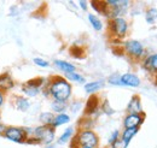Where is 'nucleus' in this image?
<instances>
[{"instance_id":"nucleus-1","label":"nucleus","mask_w":157,"mask_h":148,"mask_svg":"<svg viewBox=\"0 0 157 148\" xmlns=\"http://www.w3.org/2000/svg\"><path fill=\"white\" fill-rule=\"evenodd\" d=\"M48 93L52 95V98L56 101L65 102L71 95V86L65 78L55 77L48 86Z\"/></svg>"},{"instance_id":"nucleus-2","label":"nucleus","mask_w":157,"mask_h":148,"mask_svg":"<svg viewBox=\"0 0 157 148\" xmlns=\"http://www.w3.org/2000/svg\"><path fill=\"white\" fill-rule=\"evenodd\" d=\"M98 136L92 130H81L75 137L74 142L78 147H91L96 148L98 146Z\"/></svg>"},{"instance_id":"nucleus-3","label":"nucleus","mask_w":157,"mask_h":148,"mask_svg":"<svg viewBox=\"0 0 157 148\" xmlns=\"http://www.w3.org/2000/svg\"><path fill=\"white\" fill-rule=\"evenodd\" d=\"M32 137L35 139L38 143L50 145L55 139V129L51 125H41L34 129Z\"/></svg>"},{"instance_id":"nucleus-4","label":"nucleus","mask_w":157,"mask_h":148,"mask_svg":"<svg viewBox=\"0 0 157 148\" xmlns=\"http://www.w3.org/2000/svg\"><path fill=\"white\" fill-rule=\"evenodd\" d=\"M2 135L9 139L10 141H13L16 143H22L25 142L28 139V134L27 130L22 129V128H16V127H9L5 128V130L2 131Z\"/></svg>"},{"instance_id":"nucleus-5","label":"nucleus","mask_w":157,"mask_h":148,"mask_svg":"<svg viewBox=\"0 0 157 148\" xmlns=\"http://www.w3.org/2000/svg\"><path fill=\"white\" fill-rule=\"evenodd\" d=\"M109 29H110V31L113 33L114 36L118 37V39H122V37H124V35L127 34L128 24H127V22H126L124 18L117 17V18L110 19V22H109Z\"/></svg>"},{"instance_id":"nucleus-6","label":"nucleus","mask_w":157,"mask_h":148,"mask_svg":"<svg viewBox=\"0 0 157 148\" xmlns=\"http://www.w3.org/2000/svg\"><path fill=\"white\" fill-rule=\"evenodd\" d=\"M124 51L128 56H131L134 59H140L144 56V47L143 45L137 40H128L124 43Z\"/></svg>"},{"instance_id":"nucleus-7","label":"nucleus","mask_w":157,"mask_h":148,"mask_svg":"<svg viewBox=\"0 0 157 148\" xmlns=\"http://www.w3.org/2000/svg\"><path fill=\"white\" fill-rule=\"evenodd\" d=\"M44 80L42 78H35V80H30L28 82H25L22 87V91L24 94H27L28 96H35L38 95L40 91V87L42 86Z\"/></svg>"},{"instance_id":"nucleus-8","label":"nucleus","mask_w":157,"mask_h":148,"mask_svg":"<svg viewBox=\"0 0 157 148\" xmlns=\"http://www.w3.org/2000/svg\"><path fill=\"white\" fill-rule=\"evenodd\" d=\"M144 120V117L140 114H128L124 120H123V125L126 129H138L141 123Z\"/></svg>"},{"instance_id":"nucleus-9","label":"nucleus","mask_w":157,"mask_h":148,"mask_svg":"<svg viewBox=\"0 0 157 148\" xmlns=\"http://www.w3.org/2000/svg\"><path fill=\"white\" fill-rule=\"evenodd\" d=\"M121 83L122 86H127V87H139L140 80L134 74H124L121 76Z\"/></svg>"},{"instance_id":"nucleus-10","label":"nucleus","mask_w":157,"mask_h":148,"mask_svg":"<svg viewBox=\"0 0 157 148\" xmlns=\"http://www.w3.org/2000/svg\"><path fill=\"white\" fill-rule=\"evenodd\" d=\"M127 111L129 112V114H140L143 109H141V101H140V98L139 96H133L131 99V101L128 102V106H127Z\"/></svg>"},{"instance_id":"nucleus-11","label":"nucleus","mask_w":157,"mask_h":148,"mask_svg":"<svg viewBox=\"0 0 157 148\" xmlns=\"http://www.w3.org/2000/svg\"><path fill=\"white\" fill-rule=\"evenodd\" d=\"M15 86V82L12 80V77L9 74H2L0 75V92H6L12 89Z\"/></svg>"},{"instance_id":"nucleus-12","label":"nucleus","mask_w":157,"mask_h":148,"mask_svg":"<svg viewBox=\"0 0 157 148\" xmlns=\"http://www.w3.org/2000/svg\"><path fill=\"white\" fill-rule=\"evenodd\" d=\"M55 65L58 68L59 70H62L63 72L65 74H71V72H75V66L68 61H64V60H56L55 61Z\"/></svg>"},{"instance_id":"nucleus-13","label":"nucleus","mask_w":157,"mask_h":148,"mask_svg":"<svg viewBox=\"0 0 157 148\" xmlns=\"http://www.w3.org/2000/svg\"><path fill=\"white\" fill-rule=\"evenodd\" d=\"M98 104H99V100L98 98L96 96V95H92L90 99H88V101H87V104H86V113L87 114H92V113H94L96 110H97V107H98Z\"/></svg>"},{"instance_id":"nucleus-14","label":"nucleus","mask_w":157,"mask_h":148,"mask_svg":"<svg viewBox=\"0 0 157 148\" xmlns=\"http://www.w3.org/2000/svg\"><path fill=\"white\" fill-rule=\"evenodd\" d=\"M144 68L149 71H157V53L147 57L144 61Z\"/></svg>"},{"instance_id":"nucleus-15","label":"nucleus","mask_w":157,"mask_h":148,"mask_svg":"<svg viewBox=\"0 0 157 148\" xmlns=\"http://www.w3.org/2000/svg\"><path fill=\"white\" fill-rule=\"evenodd\" d=\"M69 120H70V117L67 113H59L57 116H55V119H53L51 127L55 129V128H57V127L62 125V124H67Z\"/></svg>"},{"instance_id":"nucleus-16","label":"nucleus","mask_w":157,"mask_h":148,"mask_svg":"<svg viewBox=\"0 0 157 148\" xmlns=\"http://www.w3.org/2000/svg\"><path fill=\"white\" fill-rule=\"evenodd\" d=\"M103 87V82L97 81V82H91V83H86L85 84V91L88 94H93V93L98 92L99 89Z\"/></svg>"},{"instance_id":"nucleus-17","label":"nucleus","mask_w":157,"mask_h":148,"mask_svg":"<svg viewBox=\"0 0 157 148\" xmlns=\"http://www.w3.org/2000/svg\"><path fill=\"white\" fill-rule=\"evenodd\" d=\"M15 105H16V107H17L20 111H27V110L29 109V106H30L29 101H28L27 99H24L23 96H18V98L16 99Z\"/></svg>"},{"instance_id":"nucleus-18","label":"nucleus","mask_w":157,"mask_h":148,"mask_svg":"<svg viewBox=\"0 0 157 148\" xmlns=\"http://www.w3.org/2000/svg\"><path fill=\"white\" fill-rule=\"evenodd\" d=\"M137 132H138V129H124V131L122 132L121 139H122L126 143H129V141L136 136Z\"/></svg>"},{"instance_id":"nucleus-19","label":"nucleus","mask_w":157,"mask_h":148,"mask_svg":"<svg viewBox=\"0 0 157 148\" xmlns=\"http://www.w3.org/2000/svg\"><path fill=\"white\" fill-rule=\"evenodd\" d=\"M145 18H146V22L149 24H154L157 20V9L155 7H151L146 11V15H145Z\"/></svg>"},{"instance_id":"nucleus-20","label":"nucleus","mask_w":157,"mask_h":148,"mask_svg":"<svg viewBox=\"0 0 157 148\" xmlns=\"http://www.w3.org/2000/svg\"><path fill=\"white\" fill-rule=\"evenodd\" d=\"M88 20H90V23L92 24V27L94 28V30L100 31V30L103 29V23H101V20H100L97 16H94V15H88Z\"/></svg>"},{"instance_id":"nucleus-21","label":"nucleus","mask_w":157,"mask_h":148,"mask_svg":"<svg viewBox=\"0 0 157 148\" xmlns=\"http://www.w3.org/2000/svg\"><path fill=\"white\" fill-rule=\"evenodd\" d=\"M53 119H55V116L50 112L41 113V116H40V120H41V123H44V125H51Z\"/></svg>"},{"instance_id":"nucleus-22","label":"nucleus","mask_w":157,"mask_h":148,"mask_svg":"<svg viewBox=\"0 0 157 148\" xmlns=\"http://www.w3.org/2000/svg\"><path fill=\"white\" fill-rule=\"evenodd\" d=\"M73 134H74V129L73 128H68V129L64 131V134L59 137V140H58V143H65L67 141H69L70 140V137L73 136Z\"/></svg>"},{"instance_id":"nucleus-23","label":"nucleus","mask_w":157,"mask_h":148,"mask_svg":"<svg viewBox=\"0 0 157 148\" xmlns=\"http://www.w3.org/2000/svg\"><path fill=\"white\" fill-rule=\"evenodd\" d=\"M52 110L55 112H58V113H63V111L67 109V104L64 101H53L52 102Z\"/></svg>"},{"instance_id":"nucleus-24","label":"nucleus","mask_w":157,"mask_h":148,"mask_svg":"<svg viewBox=\"0 0 157 148\" xmlns=\"http://www.w3.org/2000/svg\"><path fill=\"white\" fill-rule=\"evenodd\" d=\"M67 78L70 80V81H74V82H78V83H83L85 82V78L81 76V75L76 74V72H71V74H67Z\"/></svg>"},{"instance_id":"nucleus-25","label":"nucleus","mask_w":157,"mask_h":148,"mask_svg":"<svg viewBox=\"0 0 157 148\" xmlns=\"http://www.w3.org/2000/svg\"><path fill=\"white\" fill-rule=\"evenodd\" d=\"M108 81H109V83L113 84V86H122V83H121V76H118V75H113V76H110Z\"/></svg>"},{"instance_id":"nucleus-26","label":"nucleus","mask_w":157,"mask_h":148,"mask_svg":"<svg viewBox=\"0 0 157 148\" xmlns=\"http://www.w3.org/2000/svg\"><path fill=\"white\" fill-rule=\"evenodd\" d=\"M110 146H111V148H127L128 147V143H126L122 139L118 137L117 140H116L114 143H111Z\"/></svg>"},{"instance_id":"nucleus-27","label":"nucleus","mask_w":157,"mask_h":148,"mask_svg":"<svg viewBox=\"0 0 157 148\" xmlns=\"http://www.w3.org/2000/svg\"><path fill=\"white\" fill-rule=\"evenodd\" d=\"M38 66L40 68H47L48 66V61H46V60H44V59H41V58H34V60H33Z\"/></svg>"},{"instance_id":"nucleus-28","label":"nucleus","mask_w":157,"mask_h":148,"mask_svg":"<svg viewBox=\"0 0 157 148\" xmlns=\"http://www.w3.org/2000/svg\"><path fill=\"white\" fill-rule=\"evenodd\" d=\"M103 110H104V112L106 113V114H111L113 113V109L110 107V105H109V102L108 101H104V104H103Z\"/></svg>"},{"instance_id":"nucleus-29","label":"nucleus","mask_w":157,"mask_h":148,"mask_svg":"<svg viewBox=\"0 0 157 148\" xmlns=\"http://www.w3.org/2000/svg\"><path fill=\"white\" fill-rule=\"evenodd\" d=\"M117 139H118V131L116 130V131H114V132H113V135L110 136V139H109V143H110V145H111V143H114Z\"/></svg>"},{"instance_id":"nucleus-30","label":"nucleus","mask_w":157,"mask_h":148,"mask_svg":"<svg viewBox=\"0 0 157 148\" xmlns=\"http://www.w3.org/2000/svg\"><path fill=\"white\" fill-rule=\"evenodd\" d=\"M80 6L82 7V10H87V2L86 1H80Z\"/></svg>"},{"instance_id":"nucleus-31","label":"nucleus","mask_w":157,"mask_h":148,"mask_svg":"<svg viewBox=\"0 0 157 148\" xmlns=\"http://www.w3.org/2000/svg\"><path fill=\"white\" fill-rule=\"evenodd\" d=\"M2 102H4V95H2V92H0V107H1Z\"/></svg>"},{"instance_id":"nucleus-32","label":"nucleus","mask_w":157,"mask_h":148,"mask_svg":"<svg viewBox=\"0 0 157 148\" xmlns=\"http://www.w3.org/2000/svg\"><path fill=\"white\" fill-rule=\"evenodd\" d=\"M78 148H91V147H78Z\"/></svg>"},{"instance_id":"nucleus-33","label":"nucleus","mask_w":157,"mask_h":148,"mask_svg":"<svg viewBox=\"0 0 157 148\" xmlns=\"http://www.w3.org/2000/svg\"><path fill=\"white\" fill-rule=\"evenodd\" d=\"M0 122H1V117H0ZM0 125H1V124H0Z\"/></svg>"}]
</instances>
